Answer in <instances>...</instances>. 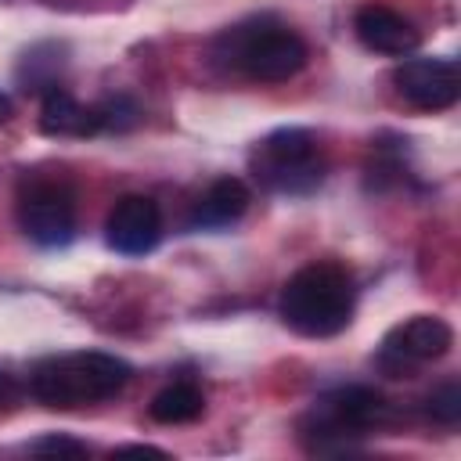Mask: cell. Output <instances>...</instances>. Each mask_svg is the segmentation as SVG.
I'll list each match as a JSON object with an SVG mask.
<instances>
[{"label": "cell", "mask_w": 461, "mask_h": 461, "mask_svg": "<svg viewBox=\"0 0 461 461\" xmlns=\"http://www.w3.org/2000/svg\"><path fill=\"white\" fill-rule=\"evenodd\" d=\"M277 310L306 339L339 335L353 317V281L339 263H310L285 281Z\"/></svg>", "instance_id": "6da1fadb"}, {"label": "cell", "mask_w": 461, "mask_h": 461, "mask_svg": "<svg viewBox=\"0 0 461 461\" xmlns=\"http://www.w3.org/2000/svg\"><path fill=\"white\" fill-rule=\"evenodd\" d=\"M130 364L112 353H61L32 371V396L47 407H83L115 396L130 382Z\"/></svg>", "instance_id": "7a4b0ae2"}, {"label": "cell", "mask_w": 461, "mask_h": 461, "mask_svg": "<svg viewBox=\"0 0 461 461\" xmlns=\"http://www.w3.org/2000/svg\"><path fill=\"white\" fill-rule=\"evenodd\" d=\"M216 54L227 58L234 68H241L249 79H259V83H281V79H292L310 50L306 43L292 32V29H281V25H234L227 29L220 40H216Z\"/></svg>", "instance_id": "3957f363"}, {"label": "cell", "mask_w": 461, "mask_h": 461, "mask_svg": "<svg viewBox=\"0 0 461 461\" xmlns=\"http://www.w3.org/2000/svg\"><path fill=\"white\" fill-rule=\"evenodd\" d=\"M389 421V403L371 385H342L313 403L303 421V436H310V450H349L353 436H364Z\"/></svg>", "instance_id": "277c9868"}, {"label": "cell", "mask_w": 461, "mask_h": 461, "mask_svg": "<svg viewBox=\"0 0 461 461\" xmlns=\"http://www.w3.org/2000/svg\"><path fill=\"white\" fill-rule=\"evenodd\" d=\"M252 173L259 184L281 194H303L317 187L324 176L317 137L303 126H285L267 133L252 151Z\"/></svg>", "instance_id": "5b68a950"}, {"label": "cell", "mask_w": 461, "mask_h": 461, "mask_svg": "<svg viewBox=\"0 0 461 461\" xmlns=\"http://www.w3.org/2000/svg\"><path fill=\"white\" fill-rule=\"evenodd\" d=\"M18 227L43 249H61L76 234V198L65 180L29 176L18 191Z\"/></svg>", "instance_id": "8992f818"}, {"label": "cell", "mask_w": 461, "mask_h": 461, "mask_svg": "<svg viewBox=\"0 0 461 461\" xmlns=\"http://www.w3.org/2000/svg\"><path fill=\"white\" fill-rule=\"evenodd\" d=\"M393 83L400 97L421 112H443L461 97V72L450 58H407L396 65Z\"/></svg>", "instance_id": "52a82bcc"}, {"label": "cell", "mask_w": 461, "mask_h": 461, "mask_svg": "<svg viewBox=\"0 0 461 461\" xmlns=\"http://www.w3.org/2000/svg\"><path fill=\"white\" fill-rule=\"evenodd\" d=\"M450 346H454V331H450V324H447L443 317L418 313V317H411V321L396 324V328L385 335L378 364L400 378V375H403V371H411L414 364L443 357Z\"/></svg>", "instance_id": "ba28073f"}, {"label": "cell", "mask_w": 461, "mask_h": 461, "mask_svg": "<svg viewBox=\"0 0 461 461\" xmlns=\"http://www.w3.org/2000/svg\"><path fill=\"white\" fill-rule=\"evenodd\" d=\"M108 245L122 256H144L158 245L162 238V212L155 198L148 194H126L112 205L108 223H104Z\"/></svg>", "instance_id": "9c48e42d"}, {"label": "cell", "mask_w": 461, "mask_h": 461, "mask_svg": "<svg viewBox=\"0 0 461 461\" xmlns=\"http://www.w3.org/2000/svg\"><path fill=\"white\" fill-rule=\"evenodd\" d=\"M353 29L367 50L393 54V58H403V54L418 50V43H421V29L407 14H400L385 4H364L353 18Z\"/></svg>", "instance_id": "30bf717a"}, {"label": "cell", "mask_w": 461, "mask_h": 461, "mask_svg": "<svg viewBox=\"0 0 461 461\" xmlns=\"http://www.w3.org/2000/svg\"><path fill=\"white\" fill-rule=\"evenodd\" d=\"M249 202H252V194H249V187H245L238 176H220V180H212V184L202 191V198L194 202V209H191V227H198V230L230 227L234 220L245 216Z\"/></svg>", "instance_id": "8fae6325"}, {"label": "cell", "mask_w": 461, "mask_h": 461, "mask_svg": "<svg viewBox=\"0 0 461 461\" xmlns=\"http://www.w3.org/2000/svg\"><path fill=\"white\" fill-rule=\"evenodd\" d=\"M40 130L50 137H86V133L101 130V119H97V108L79 104L68 90H50L43 97Z\"/></svg>", "instance_id": "7c38bea8"}, {"label": "cell", "mask_w": 461, "mask_h": 461, "mask_svg": "<svg viewBox=\"0 0 461 461\" xmlns=\"http://www.w3.org/2000/svg\"><path fill=\"white\" fill-rule=\"evenodd\" d=\"M202 411H205V396L191 382H173V385L158 389L155 400L148 403V414L158 425H187V421L202 418Z\"/></svg>", "instance_id": "4fadbf2b"}, {"label": "cell", "mask_w": 461, "mask_h": 461, "mask_svg": "<svg viewBox=\"0 0 461 461\" xmlns=\"http://www.w3.org/2000/svg\"><path fill=\"white\" fill-rule=\"evenodd\" d=\"M429 414H432V421H439V425H457L461 421V385L457 382H443L439 389H432V396H429Z\"/></svg>", "instance_id": "5bb4252c"}, {"label": "cell", "mask_w": 461, "mask_h": 461, "mask_svg": "<svg viewBox=\"0 0 461 461\" xmlns=\"http://www.w3.org/2000/svg\"><path fill=\"white\" fill-rule=\"evenodd\" d=\"M97 119H101V130H126L137 122V104H130L126 97H112L97 104Z\"/></svg>", "instance_id": "9a60e30c"}, {"label": "cell", "mask_w": 461, "mask_h": 461, "mask_svg": "<svg viewBox=\"0 0 461 461\" xmlns=\"http://www.w3.org/2000/svg\"><path fill=\"white\" fill-rule=\"evenodd\" d=\"M32 454H72V457H83L86 454V443L79 439H68V436H40L29 443Z\"/></svg>", "instance_id": "2e32d148"}, {"label": "cell", "mask_w": 461, "mask_h": 461, "mask_svg": "<svg viewBox=\"0 0 461 461\" xmlns=\"http://www.w3.org/2000/svg\"><path fill=\"white\" fill-rule=\"evenodd\" d=\"M14 400H18V385L11 382V375H4V371H0V411H4V407H11Z\"/></svg>", "instance_id": "e0dca14e"}, {"label": "cell", "mask_w": 461, "mask_h": 461, "mask_svg": "<svg viewBox=\"0 0 461 461\" xmlns=\"http://www.w3.org/2000/svg\"><path fill=\"white\" fill-rule=\"evenodd\" d=\"M115 454H151V457H166V450L148 447V443H126V447H119Z\"/></svg>", "instance_id": "ac0fdd59"}, {"label": "cell", "mask_w": 461, "mask_h": 461, "mask_svg": "<svg viewBox=\"0 0 461 461\" xmlns=\"http://www.w3.org/2000/svg\"><path fill=\"white\" fill-rule=\"evenodd\" d=\"M11 112H14V108H11V97H7V94H0V122H7V119H11Z\"/></svg>", "instance_id": "d6986e66"}]
</instances>
